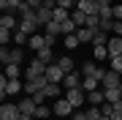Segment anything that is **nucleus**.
Listing matches in <instances>:
<instances>
[{"label":"nucleus","instance_id":"obj_1","mask_svg":"<svg viewBox=\"0 0 122 120\" xmlns=\"http://www.w3.org/2000/svg\"><path fill=\"white\" fill-rule=\"evenodd\" d=\"M25 90V82L22 79H5V76H0V98L5 101V96H16Z\"/></svg>","mask_w":122,"mask_h":120},{"label":"nucleus","instance_id":"obj_2","mask_svg":"<svg viewBox=\"0 0 122 120\" xmlns=\"http://www.w3.org/2000/svg\"><path fill=\"white\" fill-rule=\"evenodd\" d=\"M46 74V63H41L38 57L27 63V68H25V79H35V76H44Z\"/></svg>","mask_w":122,"mask_h":120},{"label":"nucleus","instance_id":"obj_3","mask_svg":"<svg viewBox=\"0 0 122 120\" xmlns=\"http://www.w3.org/2000/svg\"><path fill=\"white\" fill-rule=\"evenodd\" d=\"M46 85H49L46 74H44V76H35V79H25V93H27V96H35L38 90H44Z\"/></svg>","mask_w":122,"mask_h":120},{"label":"nucleus","instance_id":"obj_4","mask_svg":"<svg viewBox=\"0 0 122 120\" xmlns=\"http://www.w3.org/2000/svg\"><path fill=\"white\" fill-rule=\"evenodd\" d=\"M65 98L73 104V109H79L81 104H87V93H84L81 87H71V90H65Z\"/></svg>","mask_w":122,"mask_h":120},{"label":"nucleus","instance_id":"obj_5","mask_svg":"<svg viewBox=\"0 0 122 120\" xmlns=\"http://www.w3.org/2000/svg\"><path fill=\"white\" fill-rule=\"evenodd\" d=\"M52 109H54V115H57V117H68L71 112H73V104H71L68 98H54Z\"/></svg>","mask_w":122,"mask_h":120},{"label":"nucleus","instance_id":"obj_6","mask_svg":"<svg viewBox=\"0 0 122 120\" xmlns=\"http://www.w3.org/2000/svg\"><path fill=\"white\" fill-rule=\"evenodd\" d=\"M19 14H14V11H5L3 17H0V27H5V30H19Z\"/></svg>","mask_w":122,"mask_h":120},{"label":"nucleus","instance_id":"obj_7","mask_svg":"<svg viewBox=\"0 0 122 120\" xmlns=\"http://www.w3.org/2000/svg\"><path fill=\"white\" fill-rule=\"evenodd\" d=\"M46 79L54 82V85H62V79H65V71H62L57 63H49L46 66Z\"/></svg>","mask_w":122,"mask_h":120},{"label":"nucleus","instance_id":"obj_8","mask_svg":"<svg viewBox=\"0 0 122 120\" xmlns=\"http://www.w3.org/2000/svg\"><path fill=\"white\" fill-rule=\"evenodd\" d=\"M22 112H19V104H3L0 107V120H19Z\"/></svg>","mask_w":122,"mask_h":120},{"label":"nucleus","instance_id":"obj_9","mask_svg":"<svg viewBox=\"0 0 122 120\" xmlns=\"http://www.w3.org/2000/svg\"><path fill=\"white\" fill-rule=\"evenodd\" d=\"M81 82H84V74L71 71V74H65V79H62V87H65V90H71V87H81Z\"/></svg>","mask_w":122,"mask_h":120},{"label":"nucleus","instance_id":"obj_10","mask_svg":"<svg viewBox=\"0 0 122 120\" xmlns=\"http://www.w3.org/2000/svg\"><path fill=\"white\" fill-rule=\"evenodd\" d=\"M35 109H38V104H35L33 96H27V98H22V101H19V112H22V115L35 117Z\"/></svg>","mask_w":122,"mask_h":120},{"label":"nucleus","instance_id":"obj_11","mask_svg":"<svg viewBox=\"0 0 122 120\" xmlns=\"http://www.w3.org/2000/svg\"><path fill=\"white\" fill-rule=\"evenodd\" d=\"M76 8H81L84 14H87V17H90V14H100L98 0H79V3H76Z\"/></svg>","mask_w":122,"mask_h":120},{"label":"nucleus","instance_id":"obj_12","mask_svg":"<svg viewBox=\"0 0 122 120\" xmlns=\"http://www.w3.org/2000/svg\"><path fill=\"white\" fill-rule=\"evenodd\" d=\"M44 46H46V36H44V33H33L30 41H27V49L38 52V49H44Z\"/></svg>","mask_w":122,"mask_h":120},{"label":"nucleus","instance_id":"obj_13","mask_svg":"<svg viewBox=\"0 0 122 120\" xmlns=\"http://www.w3.org/2000/svg\"><path fill=\"white\" fill-rule=\"evenodd\" d=\"M38 22H35V17H25L22 19V22H19V30H25L27 33V36H33V33H38Z\"/></svg>","mask_w":122,"mask_h":120},{"label":"nucleus","instance_id":"obj_14","mask_svg":"<svg viewBox=\"0 0 122 120\" xmlns=\"http://www.w3.org/2000/svg\"><path fill=\"white\" fill-rule=\"evenodd\" d=\"M44 36L62 38V25H60V22H54V19H52V22H46V25H44Z\"/></svg>","mask_w":122,"mask_h":120},{"label":"nucleus","instance_id":"obj_15","mask_svg":"<svg viewBox=\"0 0 122 120\" xmlns=\"http://www.w3.org/2000/svg\"><path fill=\"white\" fill-rule=\"evenodd\" d=\"M100 85H103V87H117V85H122V74H117V71H111V68H109Z\"/></svg>","mask_w":122,"mask_h":120},{"label":"nucleus","instance_id":"obj_16","mask_svg":"<svg viewBox=\"0 0 122 120\" xmlns=\"http://www.w3.org/2000/svg\"><path fill=\"white\" fill-rule=\"evenodd\" d=\"M103 96H106L109 104H117L122 98V85H117V87H103Z\"/></svg>","mask_w":122,"mask_h":120},{"label":"nucleus","instance_id":"obj_17","mask_svg":"<svg viewBox=\"0 0 122 120\" xmlns=\"http://www.w3.org/2000/svg\"><path fill=\"white\" fill-rule=\"evenodd\" d=\"M87 104H90V107H100V104H106L103 87H100V90H92V93H87Z\"/></svg>","mask_w":122,"mask_h":120},{"label":"nucleus","instance_id":"obj_18","mask_svg":"<svg viewBox=\"0 0 122 120\" xmlns=\"http://www.w3.org/2000/svg\"><path fill=\"white\" fill-rule=\"evenodd\" d=\"M106 46H109V55H111V57H114V55H122V36H111Z\"/></svg>","mask_w":122,"mask_h":120},{"label":"nucleus","instance_id":"obj_19","mask_svg":"<svg viewBox=\"0 0 122 120\" xmlns=\"http://www.w3.org/2000/svg\"><path fill=\"white\" fill-rule=\"evenodd\" d=\"M8 63H16V66H22L25 63V46H14L11 49V55H8ZM5 63V66H8Z\"/></svg>","mask_w":122,"mask_h":120},{"label":"nucleus","instance_id":"obj_20","mask_svg":"<svg viewBox=\"0 0 122 120\" xmlns=\"http://www.w3.org/2000/svg\"><path fill=\"white\" fill-rule=\"evenodd\" d=\"M35 22H38L41 27H44L46 22H52V11L44 8V6H41V8H35Z\"/></svg>","mask_w":122,"mask_h":120},{"label":"nucleus","instance_id":"obj_21","mask_svg":"<svg viewBox=\"0 0 122 120\" xmlns=\"http://www.w3.org/2000/svg\"><path fill=\"white\" fill-rule=\"evenodd\" d=\"M35 57H38L41 63H46V66H49V63H57V60H54V55H52V46L38 49V52H35Z\"/></svg>","mask_w":122,"mask_h":120},{"label":"nucleus","instance_id":"obj_22","mask_svg":"<svg viewBox=\"0 0 122 120\" xmlns=\"http://www.w3.org/2000/svg\"><path fill=\"white\" fill-rule=\"evenodd\" d=\"M81 90H84V93L100 90V79H95V76H84V82H81Z\"/></svg>","mask_w":122,"mask_h":120},{"label":"nucleus","instance_id":"obj_23","mask_svg":"<svg viewBox=\"0 0 122 120\" xmlns=\"http://www.w3.org/2000/svg\"><path fill=\"white\" fill-rule=\"evenodd\" d=\"M76 36H79V41H81V44H92V38H95V30H90V27H79Z\"/></svg>","mask_w":122,"mask_h":120},{"label":"nucleus","instance_id":"obj_24","mask_svg":"<svg viewBox=\"0 0 122 120\" xmlns=\"http://www.w3.org/2000/svg\"><path fill=\"white\" fill-rule=\"evenodd\" d=\"M3 76H5V79H19V76H22V66H16V63H8Z\"/></svg>","mask_w":122,"mask_h":120},{"label":"nucleus","instance_id":"obj_25","mask_svg":"<svg viewBox=\"0 0 122 120\" xmlns=\"http://www.w3.org/2000/svg\"><path fill=\"white\" fill-rule=\"evenodd\" d=\"M71 19L76 22V27H87V14H84L81 8H73V11H71Z\"/></svg>","mask_w":122,"mask_h":120},{"label":"nucleus","instance_id":"obj_26","mask_svg":"<svg viewBox=\"0 0 122 120\" xmlns=\"http://www.w3.org/2000/svg\"><path fill=\"white\" fill-rule=\"evenodd\" d=\"M109 38H111V33H106V30H95L92 46H106V44H109Z\"/></svg>","mask_w":122,"mask_h":120},{"label":"nucleus","instance_id":"obj_27","mask_svg":"<svg viewBox=\"0 0 122 120\" xmlns=\"http://www.w3.org/2000/svg\"><path fill=\"white\" fill-rule=\"evenodd\" d=\"M109 46H92V60H109Z\"/></svg>","mask_w":122,"mask_h":120},{"label":"nucleus","instance_id":"obj_28","mask_svg":"<svg viewBox=\"0 0 122 120\" xmlns=\"http://www.w3.org/2000/svg\"><path fill=\"white\" fill-rule=\"evenodd\" d=\"M60 90H62V85H54V82H49L46 87H44V93H46V98H60Z\"/></svg>","mask_w":122,"mask_h":120},{"label":"nucleus","instance_id":"obj_29","mask_svg":"<svg viewBox=\"0 0 122 120\" xmlns=\"http://www.w3.org/2000/svg\"><path fill=\"white\" fill-rule=\"evenodd\" d=\"M62 44H65V49L71 52V49H76L81 41H79V36H76V33H71V36H62Z\"/></svg>","mask_w":122,"mask_h":120},{"label":"nucleus","instance_id":"obj_30","mask_svg":"<svg viewBox=\"0 0 122 120\" xmlns=\"http://www.w3.org/2000/svg\"><path fill=\"white\" fill-rule=\"evenodd\" d=\"M19 6H22V0H0V8H3V14H5V11H14V14H16Z\"/></svg>","mask_w":122,"mask_h":120},{"label":"nucleus","instance_id":"obj_31","mask_svg":"<svg viewBox=\"0 0 122 120\" xmlns=\"http://www.w3.org/2000/svg\"><path fill=\"white\" fill-rule=\"evenodd\" d=\"M27 41H30V36L25 30H14V44L16 46H27Z\"/></svg>","mask_w":122,"mask_h":120},{"label":"nucleus","instance_id":"obj_32","mask_svg":"<svg viewBox=\"0 0 122 120\" xmlns=\"http://www.w3.org/2000/svg\"><path fill=\"white\" fill-rule=\"evenodd\" d=\"M95 68H98V66H95V60H92V57L81 63V74H84V76H95Z\"/></svg>","mask_w":122,"mask_h":120},{"label":"nucleus","instance_id":"obj_33","mask_svg":"<svg viewBox=\"0 0 122 120\" xmlns=\"http://www.w3.org/2000/svg\"><path fill=\"white\" fill-rule=\"evenodd\" d=\"M49 115H54V109H52V107H46V104H38V109H35V117L49 120Z\"/></svg>","mask_w":122,"mask_h":120},{"label":"nucleus","instance_id":"obj_34","mask_svg":"<svg viewBox=\"0 0 122 120\" xmlns=\"http://www.w3.org/2000/svg\"><path fill=\"white\" fill-rule=\"evenodd\" d=\"M52 19L62 25L65 19H71V11H65V8H54V11H52Z\"/></svg>","mask_w":122,"mask_h":120},{"label":"nucleus","instance_id":"obj_35","mask_svg":"<svg viewBox=\"0 0 122 120\" xmlns=\"http://www.w3.org/2000/svg\"><path fill=\"white\" fill-rule=\"evenodd\" d=\"M57 66H60V68H62L65 74L76 71V68H73V60H71V57H57Z\"/></svg>","mask_w":122,"mask_h":120},{"label":"nucleus","instance_id":"obj_36","mask_svg":"<svg viewBox=\"0 0 122 120\" xmlns=\"http://www.w3.org/2000/svg\"><path fill=\"white\" fill-rule=\"evenodd\" d=\"M109 68H111V71H117V74H122V55L109 57Z\"/></svg>","mask_w":122,"mask_h":120},{"label":"nucleus","instance_id":"obj_37","mask_svg":"<svg viewBox=\"0 0 122 120\" xmlns=\"http://www.w3.org/2000/svg\"><path fill=\"white\" fill-rule=\"evenodd\" d=\"M11 41H14V30H5V27H0V44L8 46Z\"/></svg>","mask_w":122,"mask_h":120},{"label":"nucleus","instance_id":"obj_38","mask_svg":"<svg viewBox=\"0 0 122 120\" xmlns=\"http://www.w3.org/2000/svg\"><path fill=\"white\" fill-rule=\"evenodd\" d=\"M87 27L90 30H100V14H90L87 17Z\"/></svg>","mask_w":122,"mask_h":120},{"label":"nucleus","instance_id":"obj_39","mask_svg":"<svg viewBox=\"0 0 122 120\" xmlns=\"http://www.w3.org/2000/svg\"><path fill=\"white\" fill-rule=\"evenodd\" d=\"M79 27H76V22L73 19H65V22H62V36H71V33H76Z\"/></svg>","mask_w":122,"mask_h":120},{"label":"nucleus","instance_id":"obj_40","mask_svg":"<svg viewBox=\"0 0 122 120\" xmlns=\"http://www.w3.org/2000/svg\"><path fill=\"white\" fill-rule=\"evenodd\" d=\"M100 115L111 120V115H114V104H109V101H106V104H100Z\"/></svg>","mask_w":122,"mask_h":120},{"label":"nucleus","instance_id":"obj_41","mask_svg":"<svg viewBox=\"0 0 122 120\" xmlns=\"http://www.w3.org/2000/svg\"><path fill=\"white\" fill-rule=\"evenodd\" d=\"M57 8H65V11H73V8H76V0H57Z\"/></svg>","mask_w":122,"mask_h":120},{"label":"nucleus","instance_id":"obj_42","mask_svg":"<svg viewBox=\"0 0 122 120\" xmlns=\"http://www.w3.org/2000/svg\"><path fill=\"white\" fill-rule=\"evenodd\" d=\"M87 117L90 120H100V117H103V115H100V107H90L87 109Z\"/></svg>","mask_w":122,"mask_h":120},{"label":"nucleus","instance_id":"obj_43","mask_svg":"<svg viewBox=\"0 0 122 120\" xmlns=\"http://www.w3.org/2000/svg\"><path fill=\"white\" fill-rule=\"evenodd\" d=\"M111 11H114V19H117V22H122V3H114Z\"/></svg>","mask_w":122,"mask_h":120},{"label":"nucleus","instance_id":"obj_44","mask_svg":"<svg viewBox=\"0 0 122 120\" xmlns=\"http://www.w3.org/2000/svg\"><path fill=\"white\" fill-rule=\"evenodd\" d=\"M33 98H35V104H44V101H46V93H44V90H38Z\"/></svg>","mask_w":122,"mask_h":120},{"label":"nucleus","instance_id":"obj_45","mask_svg":"<svg viewBox=\"0 0 122 120\" xmlns=\"http://www.w3.org/2000/svg\"><path fill=\"white\" fill-rule=\"evenodd\" d=\"M73 120H90L87 112H73Z\"/></svg>","mask_w":122,"mask_h":120},{"label":"nucleus","instance_id":"obj_46","mask_svg":"<svg viewBox=\"0 0 122 120\" xmlns=\"http://www.w3.org/2000/svg\"><path fill=\"white\" fill-rule=\"evenodd\" d=\"M98 6H100V8H106V6H114V3H111V0H98Z\"/></svg>","mask_w":122,"mask_h":120},{"label":"nucleus","instance_id":"obj_47","mask_svg":"<svg viewBox=\"0 0 122 120\" xmlns=\"http://www.w3.org/2000/svg\"><path fill=\"white\" fill-rule=\"evenodd\" d=\"M114 109H117V112H122V98H119L117 104H114Z\"/></svg>","mask_w":122,"mask_h":120},{"label":"nucleus","instance_id":"obj_48","mask_svg":"<svg viewBox=\"0 0 122 120\" xmlns=\"http://www.w3.org/2000/svg\"><path fill=\"white\" fill-rule=\"evenodd\" d=\"M76 3H79V0H76Z\"/></svg>","mask_w":122,"mask_h":120}]
</instances>
